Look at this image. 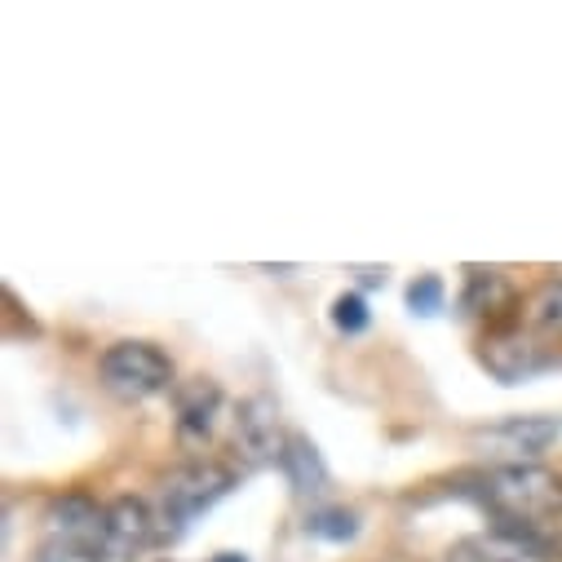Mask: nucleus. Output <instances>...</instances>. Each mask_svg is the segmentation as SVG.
<instances>
[{
    "instance_id": "f257e3e1",
    "label": "nucleus",
    "mask_w": 562,
    "mask_h": 562,
    "mask_svg": "<svg viewBox=\"0 0 562 562\" xmlns=\"http://www.w3.org/2000/svg\"><path fill=\"white\" fill-rule=\"evenodd\" d=\"M474 496L509 522H558L562 518V474L549 465H492Z\"/></svg>"
},
{
    "instance_id": "f03ea898",
    "label": "nucleus",
    "mask_w": 562,
    "mask_h": 562,
    "mask_svg": "<svg viewBox=\"0 0 562 562\" xmlns=\"http://www.w3.org/2000/svg\"><path fill=\"white\" fill-rule=\"evenodd\" d=\"M235 487V474L217 461H191L182 470H173L165 483H160V509H156V522H160V536H182L204 509H213L226 492Z\"/></svg>"
},
{
    "instance_id": "7ed1b4c3",
    "label": "nucleus",
    "mask_w": 562,
    "mask_h": 562,
    "mask_svg": "<svg viewBox=\"0 0 562 562\" xmlns=\"http://www.w3.org/2000/svg\"><path fill=\"white\" fill-rule=\"evenodd\" d=\"M98 376L115 398L143 403V398H156V394H165L173 385V363L151 341H115V346L102 350Z\"/></svg>"
},
{
    "instance_id": "20e7f679",
    "label": "nucleus",
    "mask_w": 562,
    "mask_h": 562,
    "mask_svg": "<svg viewBox=\"0 0 562 562\" xmlns=\"http://www.w3.org/2000/svg\"><path fill=\"white\" fill-rule=\"evenodd\" d=\"M558 435H562L558 416H505L474 435V448L496 465H536V457L549 443H558Z\"/></svg>"
},
{
    "instance_id": "39448f33",
    "label": "nucleus",
    "mask_w": 562,
    "mask_h": 562,
    "mask_svg": "<svg viewBox=\"0 0 562 562\" xmlns=\"http://www.w3.org/2000/svg\"><path fill=\"white\" fill-rule=\"evenodd\" d=\"M156 536H160V522L147 509V501L120 496V501L106 505V531H102V544H98L93 562H133V558H143L151 549Z\"/></svg>"
},
{
    "instance_id": "423d86ee",
    "label": "nucleus",
    "mask_w": 562,
    "mask_h": 562,
    "mask_svg": "<svg viewBox=\"0 0 562 562\" xmlns=\"http://www.w3.org/2000/svg\"><path fill=\"white\" fill-rule=\"evenodd\" d=\"M45 531H49V549H63V553L93 562L102 531H106V505H93L89 496H63L49 505Z\"/></svg>"
},
{
    "instance_id": "0eeeda50",
    "label": "nucleus",
    "mask_w": 562,
    "mask_h": 562,
    "mask_svg": "<svg viewBox=\"0 0 562 562\" xmlns=\"http://www.w3.org/2000/svg\"><path fill=\"white\" fill-rule=\"evenodd\" d=\"M235 448L248 465H279L289 448V435L279 426V412L270 398H244L235 412Z\"/></svg>"
},
{
    "instance_id": "6e6552de",
    "label": "nucleus",
    "mask_w": 562,
    "mask_h": 562,
    "mask_svg": "<svg viewBox=\"0 0 562 562\" xmlns=\"http://www.w3.org/2000/svg\"><path fill=\"white\" fill-rule=\"evenodd\" d=\"M448 562H553V558L522 531H474L448 549Z\"/></svg>"
},
{
    "instance_id": "1a4fd4ad",
    "label": "nucleus",
    "mask_w": 562,
    "mask_h": 562,
    "mask_svg": "<svg viewBox=\"0 0 562 562\" xmlns=\"http://www.w3.org/2000/svg\"><path fill=\"white\" fill-rule=\"evenodd\" d=\"M222 412V390L209 376H195L187 385H178V430L187 439H209Z\"/></svg>"
},
{
    "instance_id": "9d476101",
    "label": "nucleus",
    "mask_w": 562,
    "mask_h": 562,
    "mask_svg": "<svg viewBox=\"0 0 562 562\" xmlns=\"http://www.w3.org/2000/svg\"><path fill=\"white\" fill-rule=\"evenodd\" d=\"M279 470H284V479H289V487L297 496H324L328 492V465H324L319 448L306 435H289V448H284Z\"/></svg>"
},
{
    "instance_id": "9b49d317",
    "label": "nucleus",
    "mask_w": 562,
    "mask_h": 562,
    "mask_svg": "<svg viewBox=\"0 0 562 562\" xmlns=\"http://www.w3.org/2000/svg\"><path fill=\"white\" fill-rule=\"evenodd\" d=\"M483 359H487V368H492L501 381H518V376H527V372L536 368V350H531L527 341H518V337L492 341Z\"/></svg>"
},
{
    "instance_id": "f8f14e48",
    "label": "nucleus",
    "mask_w": 562,
    "mask_h": 562,
    "mask_svg": "<svg viewBox=\"0 0 562 562\" xmlns=\"http://www.w3.org/2000/svg\"><path fill=\"white\" fill-rule=\"evenodd\" d=\"M306 531L319 540H355L359 536V518L350 509H319L306 518Z\"/></svg>"
},
{
    "instance_id": "ddd939ff",
    "label": "nucleus",
    "mask_w": 562,
    "mask_h": 562,
    "mask_svg": "<svg viewBox=\"0 0 562 562\" xmlns=\"http://www.w3.org/2000/svg\"><path fill=\"white\" fill-rule=\"evenodd\" d=\"M531 324L562 333V279H549V284L531 297Z\"/></svg>"
},
{
    "instance_id": "4468645a",
    "label": "nucleus",
    "mask_w": 562,
    "mask_h": 562,
    "mask_svg": "<svg viewBox=\"0 0 562 562\" xmlns=\"http://www.w3.org/2000/svg\"><path fill=\"white\" fill-rule=\"evenodd\" d=\"M333 324H337L346 337H359V333L368 328V302H363L359 293H341V297L333 302Z\"/></svg>"
},
{
    "instance_id": "2eb2a0df",
    "label": "nucleus",
    "mask_w": 562,
    "mask_h": 562,
    "mask_svg": "<svg viewBox=\"0 0 562 562\" xmlns=\"http://www.w3.org/2000/svg\"><path fill=\"white\" fill-rule=\"evenodd\" d=\"M407 306H412L416 315H435V311H443V279H439V274H420L416 284L407 289Z\"/></svg>"
},
{
    "instance_id": "dca6fc26",
    "label": "nucleus",
    "mask_w": 562,
    "mask_h": 562,
    "mask_svg": "<svg viewBox=\"0 0 562 562\" xmlns=\"http://www.w3.org/2000/svg\"><path fill=\"white\" fill-rule=\"evenodd\" d=\"M209 562H248L244 553H217V558H209Z\"/></svg>"
}]
</instances>
